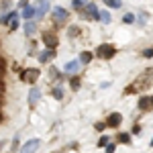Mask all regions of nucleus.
I'll return each mask as SVG.
<instances>
[{"label":"nucleus","mask_w":153,"mask_h":153,"mask_svg":"<svg viewBox=\"0 0 153 153\" xmlns=\"http://www.w3.org/2000/svg\"><path fill=\"white\" fill-rule=\"evenodd\" d=\"M96 53H98L102 59H110L114 53H117V49H114V45H110V43H104V45H100V47L96 49Z\"/></svg>","instance_id":"f257e3e1"},{"label":"nucleus","mask_w":153,"mask_h":153,"mask_svg":"<svg viewBox=\"0 0 153 153\" xmlns=\"http://www.w3.org/2000/svg\"><path fill=\"white\" fill-rule=\"evenodd\" d=\"M21 78L29 84H35L37 80H39V70H37V68H27V70H23Z\"/></svg>","instance_id":"f03ea898"},{"label":"nucleus","mask_w":153,"mask_h":153,"mask_svg":"<svg viewBox=\"0 0 153 153\" xmlns=\"http://www.w3.org/2000/svg\"><path fill=\"white\" fill-rule=\"evenodd\" d=\"M82 16L84 19H100V12L96 8V4H86L82 8Z\"/></svg>","instance_id":"7ed1b4c3"},{"label":"nucleus","mask_w":153,"mask_h":153,"mask_svg":"<svg viewBox=\"0 0 153 153\" xmlns=\"http://www.w3.org/2000/svg\"><path fill=\"white\" fill-rule=\"evenodd\" d=\"M51 16H53L55 23H63V21L70 16V12L65 10V8H61V6H55V8L51 10Z\"/></svg>","instance_id":"20e7f679"},{"label":"nucleus","mask_w":153,"mask_h":153,"mask_svg":"<svg viewBox=\"0 0 153 153\" xmlns=\"http://www.w3.org/2000/svg\"><path fill=\"white\" fill-rule=\"evenodd\" d=\"M39 143H41L39 139H29V141L21 147V151H19V153H35L37 149H39Z\"/></svg>","instance_id":"39448f33"},{"label":"nucleus","mask_w":153,"mask_h":153,"mask_svg":"<svg viewBox=\"0 0 153 153\" xmlns=\"http://www.w3.org/2000/svg\"><path fill=\"white\" fill-rule=\"evenodd\" d=\"M120 123H123V117H120V112H112L110 117L106 118V123H104V125H106V127H112V129H117Z\"/></svg>","instance_id":"423d86ee"},{"label":"nucleus","mask_w":153,"mask_h":153,"mask_svg":"<svg viewBox=\"0 0 153 153\" xmlns=\"http://www.w3.org/2000/svg\"><path fill=\"white\" fill-rule=\"evenodd\" d=\"M39 100H41V92H39V88H37V86H33V88H31V92H29V104L35 106Z\"/></svg>","instance_id":"0eeeda50"},{"label":"nucleus","mask_w":153,"mask_h":153,"mask_svg":"<svg viewBox=\"0 0 153 153\" xmlns=\"http://www.w3.org/2000/svg\"><path fill=\"white\" fill-rule=\"evenodd\" d=\"M43 41H45L47 49H55V45H57V37L51 35V33H45V35H43Z\"/></svg>","instance_id":"6e6552de"},{"label":"nucleus","mask_w":153,"mask_h":153,"mask_svg":"<svg viewBox=\"0 0 153 153\" xmlns=\"http://www.w3.org/2000/svg\"><path fill=\"white\" fill-rule=\"evenodd\" d=\"M53 57H55V49H45L43 53H39V61H43V63H47Z\"/></svg>","instance_id":"1a4fd4ad"},{"label":"nucleus","mask_w":153,"mask_h":153,"mask_svg":"<svg viewBox=\"0 0 153 153\" xmlns=\"http://www.w3.org/2000/svg\"><path fill=\"white\" fill-rule=\"evenodd\" d=\"M21 16L23 19H27V21H31L33 16H35V6H25V8H21Z\"/></svg>","instance_id":"9d476101"},{"label":"nucleus","mask_w":153,"mask_h":153,"mask_svg":"<svg viewBox=\"0 0 153 153\" xmlns=\"http://www.w3.org/2000/svg\"><path fill=\"white\" fill-rule=\"evenodd\" d=\"M16 14H19V12H14V10H10L8 14H2V16H0V23L2 25H10L12 21L16 19Z\"/></svg>","instance_id":"9b49d317"},{"label":"nucleus","mask_w":153,"mask_h":153,"mask_svg":"<svg viewBox=\"0 0 153 153\" xmlns=\"http://www.w3.org/2000/svg\"><path fill=\"white\" fill-rule=\"evenodd\" d=\"M78 70H80V61H78V59L65 63V71H68V74H78Z\"/></svg>","instance_id":"f8f14e48"},{"label":"nucleus","mask_w":153,"mask_h":153,"mask_svg":"<svg viewBox=\"0 0 153 153\" xmlns=\"http://www.w3.org/2000/svg\"><path fill=\"white\" fill-rule=\"evenodd\" d=\"M47 8H49V4L45 2V0H41V4H39V8H35V14H37V19H41L45 12H47Z\"/></svg>","instance_id":"ddd939ff"},{"label":"nucleus","mask_w":153,"mask_h":153,"mask_svg":"<svg viewBox=\"0 0 153 153\" xmlns=\"http://www.w3.org/2000/svg\"><path fill=\"white\" fill-rule=\"evenodd\" d=\"M92 57H94V55H92V53H90V51H82V53H80V59H78V61H80V65H86V63H90V61H92Z\"/></svg>","instance_id":"4468645a"},{"label":"nucleus","mask_w":153,"mask_h":153,"mask_svg":"<svg viewBox=\"0 0 153 153\" xmlns=\"http://www.w3.org/2000/svg\"><path fill=\"white\" fill-rule=\"evenodd\" d=\"M33 33H35V23H33V21H27V23H25V35H33Z\"/></svg>","instance_id":"2eb2a0df"},{"label":"nucleus","mask_w":153,"mask_h":153,"mask_svg":"<svg viewBox=\"0 0 153 153\" xmlns=\"http://www.w3.org/2000/svg\"><path fill=\"white\" fill-rule=\"evenodd\" d=\"M51 96H53L55 100H63V90H61V88H53V90H51Z\"/></svg>","instance_id":"dca6fc26"},{"label":"nucleus","mask_w":153,"mask_h":153,"mask_svg":"<svg viewBox=\"0 0 153 153\" xmlns=\"http://www.w3.org/2000/svg\"><path fill=\"white\" fill-rule=\"evenodd\" d=\"M104 4H106V6H110V8H120V6H123L120 0H104Z\"/></svg>","instance_id":"f3484780"},{"label":"nucleus","mask_w":153,"mask_h":153,"mask_svg":"<svg viewBox=\"0 0 153 153\" xmlns=\"http://www.w3.org/2000/svg\"><path fill=\"white\" fill-rule=\"evenodd\" d=\"M147 106H151V102H149V96H143L141 100H139V108H141V110H145Z\"/></svg>","instance_id":"a211bd4d"},{"label":"nucleus","mask_w":153,"mask_h":153,"mask_svg":"<svg viewBox=\"0 0 153 153\" xmlns=\"http://www.w3.org/2000/svg\"><path fill=\"white\" fill-rule=\"evenodd\" d=\"M118 141L125 143V145H129V143H131V135H129V133H120V135H118Z\"/></svg>","instance_id":"6ab92c4d"},{"label":"nucleus","mask_w":153,"mask_h":153,"mask_svg":"<svg viewBox=\"0 0 153 153\" xmlns=\"http://www.w3.org/2000/svg\"><path fill=\"white\" fill-rule=\"evenodd\" d=\"M147 19H149V14H147L145 10H141V12H139V16H137L139 25H145V23H147Z\"/></svg>","instance_id":"aec40b11"},{"label":"nucleus","mask_w":153,"mask_h":153,"mask_svg":"<svg viewBox=\"0 0 153 153\" xmlns=\"http://www.w3.org/2000/svg\"><path fill=\"white\" fill-rule=\"evenodd\" d=\"M106 145H108V137L102 135V137L98 139V143H96V147H100V149H102V147H106Z\"/></svg>","instance_id":"412c9836"},{"label":"nucleus","mask_w":153,"mask_h":153,"mask_svg":"<svg viewBox=\"0 0 153 153\" xmlns=\"http://www.w3.org/2000/svg\"><path fill=\"white\" fill-rule=\"evenodd\" d=\"M68 35H70V37H78V35H80V29L74 25V27H70V29H68Z\"/></svg>","instance_id":"4be33fe9"},{"label":"nucleus","mask_w":153,"mask_h":153,"mask_svg":"<svg viewBox=\"0 0 153 153\" xmlns=\"http://www.w3.org/2000/svg\"><path fill=\"white\" fill-rule=\"evenodd\" d=\"M100 21H102V23H104V25H108V23H110V14H108V12H100Z\"/></svg>","instance_id":"5701e85b"},{"label":"nucleus","mask_w":153,"mask_h":153,"mask_svg":"<svg viewBox=\"0 0 153 153\" xmlns=\"http://www.w3.org/2000/svg\"><path fill=\"white\" fill-rule=\"evenodd\" d=\"M123 21H125L127 25H129V23H135V14H131V12H129V14H125V19H123Z\"/></svg>","instance_id":"b1692460"},{"label":"nucleus","mask_w":153,"mask_h":153,"mask_svg":"<svg viewBox=\"0 0 153 153\" xmlns=\"http://www.w3.org/2000/svg\"><path fill=\"white\" fill-rule=\"evenodd\" d=\"M49 76H51L53 80H59V71L55 70V68H51V70H49Z\"/></svg>","instance_id":"393cba45"},{"label":"nucleus","mask_w":153,"mask_h":153,"mask_svg":"<svg viewBox=\"0 0 153 153\" xmlns=\"http://www.w3.org/2000/svg\"><path fill=\"white\" fill-rule=\"evenodd\" d=\"M84 6H86L84 0H74V8H84Z\"/></svg>","instance_id":"a878e982"},{"label":"nucleus","mask_w":153,"mask_h":153,"mask_svg":"<svg viewBox=\"0 0 153 153\" xmlns=\"http://www.w3.org/2000/svg\"><path fill=\"white\" fill-rule=\"evenodd\" d=\"M114 149H117V145H114V143L106 145V153H114Z\"/></svg>","instance_id":"bb28decb"},{"label":"nucleus","mask_w":153,"mask_h":153,"mask_svg":"<svg viewBox=\"0 0 153 153\" xmlns=\"http://www.w3.org/2000/svg\"><path fill=\"white\" fill-rule=\"evenodd\" d=\"M143 57H153V49H145L143 51Z\"/></svg>","instance_id":"cd10ccee"},{"label":"nucleus","mask_w":153,"mask_h":153,"mask_svg":"<svg viewBox=\"0 0 153 153\" xmlns=\"http://www.w3.org/2000/svg\"><path fill=\"white\" fill-rule=\"evenodd\" d=\"M94 127H96V131H104V129H106V125H104V123H96Z\"/></svg>","instance_id":"c85d7f7f"},{"label":"nucleus","mask_w":153,"mask_h":153,"mask_svg":"<svg viewBox=\"0 0 153 153\" xmlns=\"http://www.w3.org/2000/svg\"><path fill=\"white\" fill-rule=\"evenodd\" d=\"M139 133H141V127H139V125H135V127H133V135H139Z\"/></svg>","instance_id":"c756f323"},{"label":"nucleus","mask_w":153,"mask_h":153,"mask_svg":"<svg viewBox=\"0 0 153 153\" xmlns=\"http://www.w3.org/2000/svg\"><path fill=\"white\" fill-rule=\"evenodd\" d=\"M19 6H21V8H25V6H29V0H21V2H19Z\"/></svg>","instance_id":"7c9ffc66"},{"label":"nucleus","mask_w":153,"mask_h":153,"mask_svg":"<svg viewBox=\"0 0 153 153\" xmlns=\"http://www.w3.org/2000/svg\"><path fill=\"white\" fill-rule=\"evenodd\" d=\"M8 6H10V0H4V2H2V10H4V8H8Z\"/></svg>","instance_id":"2f4dec72"},{"label":"nucleus","mask_w":153,"mask_h":153,"mask_svg":"<svg viewBox=\"0 0 153 153\" xmlns=\"http://www.w3.org/2000/svg\"><path fill=\"white\" fill-rule=\"evenodd\" d=\"M16 27H19V23H16V21H12V23H10V31H14Z\"/></svg>","instance_id":"473e14b6"},{"label":"nucleus","mask_w":153,"mask_h":153,"mask_svg":"<svg viewBox=\"0 0 153 153\" xmlns=\"http://www.w3.org/2000/svg\"><path fill=\"white\" fill-rule=\"evenodd\" d=\"M149 102H151V106H153V96H149Z\"/></svg>","instance_id":"72a5a7b5"},{"label":"nucleus","mask_w":153,"mask_h":153,"mask_svg":"<svg viewBox=\"0 0 153 153\" xmlns=\"http://www.w3.org/2000/svg\"><path fill=\"white\" fill-rule=\"evenodd\" d=\"M149 145H151V147H153V139H151V143H149Z\"/></svg>","instance_id":"f704fd0d"},{"label":"nucleus","mask_w":153,"mask_h":153,"mask_svg":"<svg viewBox=\"0 0 153 153\" xmlns=\"http://www.w3.org/2000/svg\"><path fill=\"white\" fill-rule=\"evenodd\" d=\"M0 70H2V65H0Z\"/></svg>","instance_id":"c9c22d12"}]
</instances>
